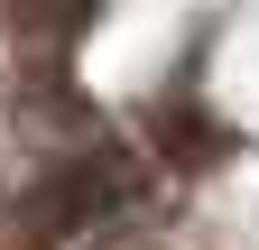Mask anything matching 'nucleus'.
Instances as JSON below:
<instances>
[{
	"label": "nucleus",
	"mask_w": 259,
	"mask_h": 250,
	"mask_svg": "<svg viewBox=\"0 0 259 250\" xmlns=\"http://www.w3.org/2000/svg\"><path fill=\"white\" fill-rule=\"evenodd\" d=\"M130 213H139V167H130L120 148H83V158L47 185V232H65V241L120 232Z\"/></svg>",
	"instance_id": "1"
}]
</instances>
